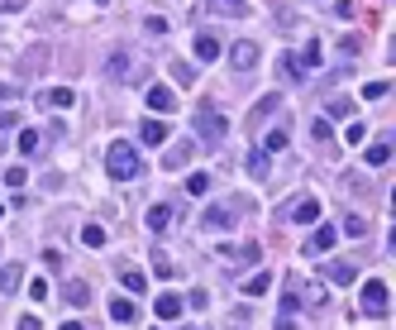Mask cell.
<instances>
[{"mask_svg":"<svg viewBox=\"0 0 396 330\" xmlns=\"http://www.w3.org/2000/svg\"><path fill=\"white\" fill-rule=\"evenodd\" d=\"M105 168H110V177H119V182H134V177L143 173V163H139V148H134L129 139H115V144H110V153H105Z\"/></svg>","mask_w":396,"mask_h":330,"instance_id":"1","label":"cell"},{"mask_svg":"<svg viewBox=\"0 0 396 330\" xmlns=\"http://www.w3.org/2000/svg\"><path fill=\"white\" fill-rule=\"evenodd\" d=\"M110 82H143V58L134 53V48H115L110 53Z\"/></svg>","mask_w":396,"mask_h":330,"instance_id":"2","label":"cell"},{"mask_svg":"<svg viewBox=\"0 0 396 330\" xmlns=\"http://www.w3.org/2000/svg\"><path fill=\"white\" fill-rule=\"evenodd\" d=\"M224 134H229L224 115L210 106V101H200V106H196V139H205V144H220Z\"/></svg>","mask_w":396,"mask_h":330,"instance_id":"3","label":"cell"},{"mask_svg":"<svg viewBox=\"0 0 396 330\" xmlns=\"http://www.w3.org/2000/svg\"><path fill=\"white\" fill-rule=\"evenodd\" d=\"M387 307H392V287H387L382 278L363 283V311H368V316H387Z\"/></svg>","mask_w":396,"mask_h":330,"instance_id":"4","label":"cell"},{"mask_svg":"<svg viewBox=\"0 0 396 330\" xmlns=\"http://www.w3.org/2000/svg\"><path fill=\"white\" fill-rule=\"evenodd\" d=\"M277 220H296V225H315L320 220V201L305 192V197H296V201H287L282 211H277Z\"/></svg>","mask_w":396,"mask_h":330,"instance_id":"5","label":"cell"},{"mask_svg":"<svg viewBox=\"0 0 396 330\" xmlns=\"http://www.w3.org/2000/svg\"><path fill=\"white\" fill-rule=\"evenodd\" d=\"M234 211H239L234 201H215V206L200 216V225H205V230H234V225H239V216H234Z\"/></svg>","mask_w":396,"mask_h":330,"instance_id":"6","label":"cell"},{"mask_svg":"<svg viewBox=\"0 0 396 330\" xmlns=\"http://www.w3.org/2000/svg\"><path fill=\"white\" fill-rule=\"evenodd\" d=\"M229 63H234L239 72H253V67H258V43H253V38H239V43L229 48Z\"/></svg>","mask_w":396,"mask_h":330,"instance_id":"7","label":"cell"},{"mask_svg":"<svg viewBox=\"0 0 396 330\" xmlns=\"http://www.w3.org/2000/svg\"><path fill=\"white\" fill-rule=\"evenodd\" d=\"M258 254H263L258 244H239V249H234V244H224V249H220V258H224L229 268H248V263H258Z\"/></svg>","mask_w":396,"mask_h":330,"instance_id":"8","label":"cell"},{"mask_svg":"<svg viewBox=\"0 0 396 330\" xmlns=\"http://www.w3.org/2000/svg\"><path fill=\"white\" fill-rule=\"evenodd\" d=\"M143 101H148V110H153V115H172V110H177V96H172V87H158V82L148 87V96H143Z\"/></svg>","mask_w":396,"mask_h":330,"instance_id":"9","label":"cell"},{"mask_svg":"<svg viewBox=\"0 0 396 330\" xmlns=\"http://www.w3.org/2000/svg\"><path fill=\"white\" fill-rule=\"evenodd\" d=\"M334 239H339V230H334V225H315V234H310L305 254H329V249H334Z\"/></svg>","mask_w":396,"mask_h":330,"instance_id":"10","label":"cell"},{"mask_svg":"<svg viewBox=\"0 0 396 330\" xmlns=\"http://www.w3.org/2000/svg\"><path fill=\"white\" fill-rule=\"evenodd\" d=\"M182 311H187V302H182V297H172V292H163V297L153 302V316H158V321H177Z\"/></svg>","mask_w":396,"mask_h":330,"instance_id":"11","label":"cell"},{"mask_svg":"<svg viewBox=\"0 0 396 330\" xmlns=\"http://www.w3.org/2000/svg\"><path fill=\"white\" fill-rule=\"evenodd\" d=\"M325 278H329V283H339V287H349V283H358V268H353L349 258H334V263L325 268Z\"/></svg>","mask_w":396,"mask_h":330,"instance_id":"12","label":"cell"},{"mask_svg":"<svg viewBox=\"0 0 396 330\" xmlns=\"http://www.w3.org/2000/svg\"><path fill=\"white\" fill-rule=\"evenodd\" d=\"M172 216H177V211H172L167 201H158V206H148V230H153V234H163V230H172Z\"/></svg>","mask_w":396,"mask_h":330,"instance_id":"13","label":"cell"},{"mask_svg":"<svg viewBox=\"0 0 396 330\" xmlns=\"http://www.w3.org/2000/svg\"><path fill=\"white\" fill-rule=\"evenodd\" d=\"M191 153H196V139H182V144H172V148L163 153V168H182Z\"/></svg>","mask_w":396,"mask_h":330,"instance_id":"14","label":"cell"},{"mask_svg":"<svg viewBox=\"0 0 396 330\" xmlns=\"http://www.w3.org/2000/svg\"><path fill=\"white\" fill-rule=\"evenodd\" d=\"M62 297H67V307H82V311H86V302H91V287H86L82 278H72V283L62 287Z\"/></svg>","mask_w":396,"mask_h":330,"instance_id":"15","label":"cell"},{"mask_svg":"<svg viewBox=\"0 0 396 330\" xmlns=\"http://www.w3.org/2000/svg\"><path fill=\"white\" fill-rule=\"evenodd\" d=\"M110 316H115L119 326H134V321H139V307H134L129 297H115V302H110Z\"/></svg>","mask_w":396,"mask_h":330,"instance_id":"16","label":"cell"},{"mask_svg":"<svg viewBox=\"0 0 396 330\" xmlns=\"http://www.w3.org/2000/svg\"><path fill=\"white\" fill-rule=\"evenodd\" d=\"M353 101H349V96H329V101H325V115H329V120H353Z\"/></svg>","mask_w":396,"mask_h":330,"instance_id":"17","label":"cell"},{"mask_svg":"<svg viewBox=\"0 0 396 330\" xmlns=\"http://www.w3.org/2000/svg\"><path fill=\"white\" fill-rule=\"evenodd\" d=\"M139 134H143V139H148V144H153V148H158V144H167V139H172V134H167V124H163V120H143V129H139Z\"/></svg>","mask_w":396,"mask_h":330,"instance_id":"18","label":"cell"},{"mask_svg":"<svg viewBox=\"0 0 396 330\" xmlns=\"http://www.w3.org/2000/svg\"><path fill=\"white\" fill-rule=\"evenodd\" d=\"M19 283H24V268H19V263H5V268H0V292L10 297Z\"/></svg>","mask_w":396,"mask_h":330,"instance_id":"19","label":"cell"},{"mask_svg":"<svg viewBox=\"0 0 396 330\" xmlns=\"http://www.w3.org/2000/svg\"><path fill=\"white\" fill-rule=\"evenodd\" d=\"M196 58L200 63H215V58H220V38H215V34H200L196 38Z\"/></svg>","mask_w":396,"mask_h":330,"instance_id":"20","label":"cell"},{"mask_svg":"<svg viewBox=\"0 0 396 330\" xmlns=\"http://www.w3.org/2000/svg\"><path fill=\"white\" fill-rule=\"evenodd\" d=\"M368 163H373V168L392 163V139H377V144H368Z\"/></svg>","mask_w":396,"mask_h":330,"instance_id":"21","label":"cell"},{"mask_svg":"<svg viewBox=\"0 0 396 330\" xmlns=\"http://www.w3.org/2000/svg\"><path fill=\"white\" fill-rule=\"evenodd\" d=\"M296 63H301V72H315V67H320V43H315V38L296 53Z\"/></svg>","mask_w":396,"mask_h":330,"instance_id":"22","label":"cell"},{"mask_svg":"<svg viewBox=\"0 0 396 330\" xmlns=\"http://www.w3.org/2000/svg\"><path fill=\"white\" fill-rule=\"evenodd\" d=\"M277 72H282L287 82H301V77H305V72H301V63H296V53H282V58H277Z\"/></svg>","mask_w":396,"mask_h":330,"instance_id":"23","label":"cell"},{"mask_svg":"<svg viewBox=\"0 0 396 330\" xmlns=\"http://www.w3.org/2000/svg\"><path fill=\"white\" fill-rule=\"evenodd\" d=\"M296 307H301V283H296V278H287V292H282V316H292Z\"/></svg>","mask_w":396,"mask_h":330,"instance_id":"24","label":"cell"},{"mask_svg":"<svg viewBox=\"0 0 396 330\" xmlns=\"http://www.w3.org/2000/svg\"><path fill=\"white\" fill-rule=\"evenodd\" d=\"M258 144H263V153H282V148H287V129H268Z\"/></svg>","mask_w":396,"mask_h":330,"instance_id":"25","label":"cell"},{"mask_svg":"<svg viewBox=\"0 0 396 330\" xmlns=\"http://www.w3.org/2000/svg\"><path fill=\"white\" fill-rule=\"evenodd\" d=\"M43 101H48V106H53V110H67V106H72V101H77V96H72L67 87H53V91H48ZM43 101H38V106H43Z\"/></svg>","mask_w":396,"mask_h":330,"instance_id":"26","label":"cell"},{"mask_svg":"<svg viewBox=\"0 0 396 330\" xmlns=\"http://www.w3.org/2000/svg\"><path fill=\"white\" fill-rule=\"evenodd\" d=\"M277 106H282V96H277V91H268V96L258 101V110H253V120H248V124H258V120H268V115H272Z\"/></svg>","mask_w":396,"mask_h":330,"instance_id":"27","label":"cell"},{"mask_svg":"<svg viewBox=\"0 0 396 330\" xmlns=\"http://www.w3.org/2000/svg\"><path fill=\"white\" fill-rule=\"evenodd\" d=\"M268 287H272V273H253V278L244 283V292H248V297H263Z\"/></svg>","mask_w":396,"mask_h":330,"instance_id":"28","label":"cell"},{"mask_svg":"<svg viewBox=\"0 0 396 330\" xmlns=\"http://www.w3.org/2000/svg\"><path fill=\"white\" fill-rule=\"evenodd\" d=\"M38 144H43V134H38V129H24V134H19V153H29V158H34V153H38Z\"/></svg>","mask_w":396,"mask_h":330,"instance_id":"29","label":"cell"},{"mask_svg":"<svg viewBox=\"0 0 396 330\" xmlns=\"http://www.w3.org/2000/svg\"><path fill=\"white\" fill-rule=\"evenodd\" d=\"M143 287H148V278L139 268H124V292H143Z\"/></svg>","mask_w":396,"mask_h":330,"instance_id":"30","label":"cell"},{"mask_svg":"<svg viewBox=\"0 0 396 330\" xmlns=\"http://www.w3.org/2000/svg\"><path fill=\"white\" fill-rule=\"evenodd\" d=\"M187 192H191V197H205V192H210V177H205V173H191V177H187Z\"/></svg>","mask_w":396,"mask_h":330,"instance_id":"31","label":"cell"},{"mask_svg":"<svg viewBox=\"0 0 396 330\" xmlns=\"http://www.w3.org/2000/svg\"><path fill=\"white\" fill-rule=\"evenodd\" d=\"M172 82H177V87H191V82H196V72H191L187 63H172Z\"/></svg>","mask_w":396,"mask_h":330,"instance_id":"32","label":"cell"},{"mask_svg":"<svg viewBox=\"0 0 396 330\" xmlns=\"http://www.w3.org/2000/svg\"><path fill=\"white\" fill-rule=\"evenodd\" d=\"M310 139L329 144V120H325V115H315V120H310Z\"/></svg>","mask_w":396,"mask_h":330,"instance_id":"33","label":"cell"},{"mask_svg":"<svg viewBox=\"0 0 396 330\" xmlns=\"http://www.w3.org/2000/svg\"><path fill=\"white\" fill-rule=\"evenodd\" d=\"M82 244L100 249V244H105V230H100V225H86V230H82Z\"/></svg>","mask_w":396,"mask_h":330,"instance_id":"34","label":"cell"},{"mask_svg":"<svg viewBox=\"0 0 396 330\" xmlns=\"http://www.w3.org/2000/svg\"><path fill=\"white\" fill-rule=\"evenodd\" d=\"M24 182H29L24 168H5V187H24Z\"/></svg>","mask_w":396,"mask_h":330,"instance_id":"35","label":"cell"},{"mask_svg":"<svg viewBox=\"0 0 396 330\" xmlns=\"http://www.w3.org/2000/svg\"><path fill=\"white\" fill-rule=\"evenodd\" d=\"M344 234H368V220H363V216H349V220H344Z\"/></svg>","mask_w":396,"mask_h":330,"instance_id":"36","label":"cell"},{"mask_svg":"<svg viewBox=\"0 0 396 330\" xmlns=\"http://www.w3.org/2000/svg\"><path fill=\"white\" fill-rule=\"evenodd\" d=\"M363 96H368V101H382V96H387V82H368Z\"/></svg>","mask_w":396,"mask_h":330,"instance_id":"37","label":"cell"},{"mask_svg":"<svg viewBox=\"0 0 396 330\" xmlns=\"http://www.w3.org/2000/svg\"><path fill=\"white\" fill-rule=\"evenodd\" d=\"M248 168H253V177H268V153H253Z\"/></svg>","mask_w":396,"mask_h":330,"instance_id":"38","label":"cell"},{"mask_svg":"<svg viewBox=\"0 0 396 330\" xmlns=\"http://www.w3.org/2000/svg\"><path fill=\"white\" fill-rule=\"evenodd\" d=\"M29 297H34V302H48V283L34 278V283H29Z\"/></svg>","mask_w":396,"mask_h":330,"instance_id":"39","label":"cell"},{"mask_svg":"<svg viewBox=\"0 0 396 330\" xmlns=\"http://www.w3.org/2000/svg\"><path fill=\"white\" fill-rule=\"evenodd\" d=\"M215 10H224V14H244V0H210Z\"/></svg>","mask_w":396,"mask_h":330,"instance_id":"40","label":"cell"},{"mask_svg":"<svg viewBox=\"0 0 396 330\" xmlns=\"http://www.w3.org/2000/svg\"><path fill=\"white\" fill-rule=\"evenodd\" d=\"M167 29H172V24H167L163 14H148V34H167Z\"/></svg>","mask_w":396,"mask_h":330,"instance_id":"41","label":"cell"},{"mask_svg":"<svg viewBox=\"0 0 396 330\" xmlns=\"http://www.w3.org/2000/svg\"><path fill=\"white\" fill-rule=\"evenodd\" d=\"M358 48H363V43H358V38H339V53H344V58H353V53H358Z\"/></svg>","mask_w":396,"mask_h":330,"instance_id":"42","label":"cell"},{"mask_svg":"<svg viewBox=\"0 0 396 330\" xmlns=\"http://www.w3.org/2000/svg\"><path fill=\"white\" fill-rule=\"evenodd\" d=\"M14 124H19V120H14V110H0V134H10Z\"/></svg>","mask_w":396,"mask_h":330,"instance_id":"43","label":"cell"},{"mask_svg":"<svg viewBox=\"0 0 396 330\" xmlns=\"http://www.w3.org/2000/svg\"><path fill=\"white\" fill-rule=\"evenodd\" d=\"M277 330H296V316H282V321H277Z\"/></svg>","mask_w":396,"mask_h":330,"instance_id":"44","label":"cell"},{"mask_svg":"<svg viewBox=\"0 0 396 330\" xmlns=\"http://www.w3.org/2000/svg\"><path fill=\"white\" fill-rule=\"evenodd\" d=\"M14 330H38V321H34V316H24V321H19Z\"/></svg>","mask_w":396,"mask_h":330,"instance_id":"45","label":"cell"},{"mask_svg":"<svg viewBox=\"0 0 396 330\" xmlns=\"http://www.w3.org/2000/svg\"><path fill=\"white\" fill-rule=\"evenodd\" d=\"M10 96H14V87H5V82H0V101H10Z\"/></svg>","mask_w":396,"mask_h":330,"instance_id":"46","label":"cell"},{"mask_svg":"<svg viewBox=\"0 0 396 330\" xmlns=\"http://www.w3.org/2000/svg\"><path fill=\"white\" fill-rule=\"evenodd\" d=\"M58 330H86V326L82 321H67V326H58Z\"/></svg>","mask_w":396,"mask_h":330,"instance_id":"47","label":"cell"},{"mask_svg":"<svg viewBox=\"0 0 396 330\" xmlns=\"http://www.w3.org/2000/svg\"><path fill=\"white\" fill-rule=\"evenodd\" d=\"M0 220H5V206H0Z\"/></svg>","mask_w":396,"mask_h":330,"instance_id":"48","label":"cell"},{"mask_svg":"<svg viewBox=\"0 0 396 330\" xmlns=\"http://www.w3.org/2000/svg\"><path fill=\"white\" fill-rule=\"evenodd\" d=\"M96 5H105V0H96Z\"/></svg>","mask_w":396,"mask_h":330,"instance_id":"49","label":"cell"}]
</instances>
